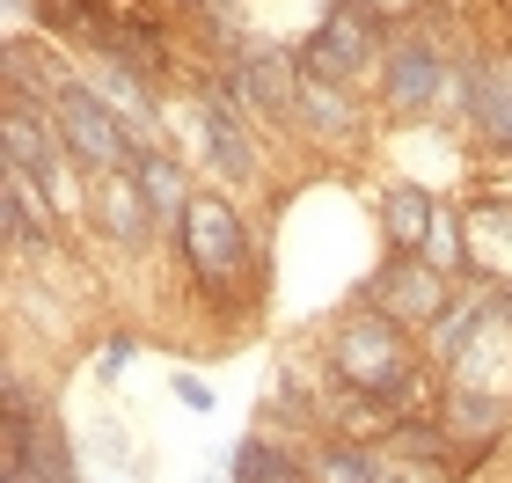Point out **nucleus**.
Segmentation results:
<instances>
[{
    "label": "nucleus",
    "mask_w": 512,
    "mask_h": 483,
    "mask_svg": "<svg viewBox=\"0 0 512 483\" xmlns=\"http://www.w3.org/2000/svg\"><path fill=\"white\" fill-rule=\"evenodd\" d=\"M96 220H103L118 242H139V235H147V198H139V191H125V183H103Z\"/></svg>",
    "instance_id": "12"
},
{
    "label": "nucleus",
    "mask_w": 512,
    "mask_h": 483,
    "mask_svg": "<svg viewBox=\"0 0 512 483\" xmlns=\"http://www.w3.org/2000/svg\"><path fill=\"white\" fill-rule=\"evenodd\" d=\"M235 88L264 110V118H286L293 110V66L286 59H271V52H256V59H242V74H235Z\"/></svg>",
    "instance_id": "7"
},
{
    "label": "nucleus",
    "mask_w": 512,
    "mask_h": 483,
    "mask_svg": "<svg viewBox=\"0 0 512 483\" xmlns=\"http://www.w3.org/2000/svg\"><path fill=\"white\" fill-rule=\"evenodd\" d=\"M469 110H476V125L491 132V140L512 147V66H498V74H469Z\"/></svg>",
    "instance_id": "8"
},
{
    "label": "nucleus",
    "mask_w": 512,
    "mask_h": 483,
    "mask_svg": "<svg viewBox=\"0 0 512 483\" xmlns=\"http://www.w3.org/2000/svg\"><path fill=\"white\" fill-rule=\"evenodd\" d=\"M425 264H432V271H454V264H461V227H454V213H432V235H425Z\"/></svg>",
    "instance_id": "15"
},
{
    "label": "nucleus",
    "mask_w": 512,
    "mask_h": 483,
    "mask_svg": "<svg viewBox=\"0 0 512 483\" xmlns=\"http://www.w3.org/2000/svg\"><path fill=\"white\" fill-rule=\"evenodd\" d=\"M432 88H439V59L417 37L395 44V52H388V103L395 110H417V103H432Z\"/></svg>",
    "instance_id": "6"
},
{
    "label": "nucleus",
    "mask_w": 512,
    "mask_h": 483,
    "mask_svg": "<svg viewBox=\"0 0 512 483\" xmlns=\"http://www.w3.org/2000/svg\"><path fill=\"white\" fill-rule=\"evenodd\" d=\"M139 198H147V213H191V198H183V169L161 154H139Z\"/></svg>",
    "instance_id": "11"
},
{
    "label": "nucleus",
    "mask_w": 512,
    "mask_h": 483,
    "mask_svg": "<svg viewBox=\"0 0 512 483\" xmlns=\"http://www.w3.org/2000/svg\"><path fill=\"white\" fill-rule=\"evenodd\" d=\"M235 483H300V469L278 462L271 447H242V454H235Z\"/></svg>",
    "instance_id": "14"
},
{
    "label": "nucleus",
    "mask_w": 512,
    "mask_h": 483,
    "mask_svg": "<svg viewBox=\"0 0 512 483\" xmlns=\"http://www.w3.org/2000/svg\"><path fill=\"white\" fill-rule=\"evenodd\" d=\"M337 374L366 388V396H395V388L410 381V359H403V337L388 330V322H352V330L337 337Z\"/></svg>",
    "instance_id": "3"
},
{
    "label": "nucleus",
    "mask_w": 512,
    "mask_h": 483,
    "mask_svg": "<svg viewBox=\"0 0 512 483\" xmlns=\"http://www.w3.org/2000/svg\"><path fill=\"white\" fill-rule=\"evenodd\" d=\"M205 140H213V161L235 183L256 169V154H249V140H242V125H235V110H227V103H205Z\"/></svg>",
    "instance_id": "10"
},
{
    "label": "nucleus",
    "mask_w": 512,
    "mask_h": 483,
    "mask_svg": "<svg viewBox=\"0 0 512 483\" xmlns=\"http://www.w3.org/2000/svg\"><path fill=\"white\" fill-rule=\"evenodd\" d=\"M176 396H183V403H191V410H205V403H213V388H205V381H191V374H183V381H176Z\"/></svg>",
    "instance_id": "17"
},
{
    "label": "nucleus",
    "mask_w": 512,
    "mask_h": 483,
    "mask_svg": "<svg viewBox=\"0 0 512 483\" xmlns=\"http://www.w3.org/2000/svg\"><path fill=\"white\" fill-rule=\"evenodd\" d=\"M439 279H447V271H432V264H410L403 257V249H395V257H388V271H381V279H374V301H395L388 315H432L439 308Z\"/></svg>",
    "instance_id": "5"
},
{
    "label": "nucleus",
    "mask_w": 512,
    "mask_h": 483,
    "mask_svg": "<svg viewBox=\"0 0 512 483\" xmlns=\"http://www.w3.org/2000/svg\"><path fill=\"white\" fill-rule=\"evenodd\" d=\"M388 235H395V249H425V235H432V198L417 191V183H403V191H388Z\"/></svg>",
    "instance_id": "9"
},
{
    "label": "nucleus",
    "mask_w": 512,
    "mask_h": 483,
    "mask_svg": "<svg viewBox=\"0 0 512 483\" xmlns=\"http://www.w3.org/2000/svg\"><path fill=\"white\" fill-rule=\"evenodd\" d=\"M315 483H388V476L366 462V454H322V462H315Z\"/></svg>",
    "instance_id": "16"
},
{
    "label": "nucleus",
    "mask_w": 512,
    "mask_h": 483,
    "mask_svg": "<svg viewBox=\"0 0 512 483\" xmlns=\"http://www.w3.org/2000/svg\"><path fill=\"white\" fill-rule=\"evenodd\" d=\"M483 322H491V308H476V301H461V315H447V322H439V330H432V352H469V344H476V330H483Z\"/></svg>",
    "instance_id": "13"
},
{
    "label": "nucleus",
    "mask_w": 512,
    "mask_h": 483,
    "mask_svg": "<svg viewBox=\"0 0 512 483\" xmlns=\"http://www.w3.org/2000/svg\"><path fill=\"white\" fill-rule=\"evenodd\" d=\"M183 249H191V271H198V286L220 293L249 271V235H242V220L227 213V198H191V213H183Z\"/></svg>",
    "instance_id": "1"
},
{
    "label": "nucleus",
    "mask_w": 512,
    "mask_h": 483,
    "mask_svg": "<svg viewBox=\"0 0 512 483\" xmlns=\"http://www.w3.org/2000/svg\"><path fill=\"white\" fill-rule=\"evenodd\" d=\"M366 22H374V8H344V15H330V22L315 30V44L300 52V66H308L315 81H344V74L366 59Z\"/></svg>",
    "instance_id": "4"
},
{
    "label": "nucleus",
    "mask_w": 512,
    "mask_h": 483,
    "mask_svg": "<svg viewBox=\"0 0 512 483\" xmlns=\"http://www.w3.org/2000/svg\"><path fill=\"white\" fill-rule=\"evenodd\" d=\"M52 125H59V140L66 154L81 161V169H125L132 161V140H125V125H118V110H110L103 96H88V88H59L52 96Z\"/></svg>",
    "instance_id": "2"
}]
</instances>
